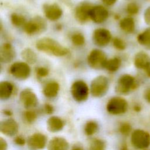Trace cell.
<instances>
[{
    "label": "cell",
    "mask_w": 150,
    "mask_h": 150,
    "mask_svg": "<svg viewBox=\"0 0 150 150\" xmlns=\"http://www.w3.org/2000/svg\"><path fill=\"white\" fill-rule=\"evenodd\" d=\"M36 48L40 52L56 57H62L69 54V49L62 45L56 40L44 37L38 40L35 45Z\"/></svg>",
    "instance_id": "cell-1"
},
{
    "label": "cell",
    "mask_w": 150,
    "mask_h": 150,
    "mask_svg": "<svg viewBox=\"0 0 150 150\" xmlns=\"http://www.w3.org/2000/svg\"><path fill=\"white\" fill-rule=\"evenodd\" d=\"M109 88V82L107 77L103 75L96 77L92 80L90 85V92L95 97H101L104 96Z\"/></svg>",
    "instance_id": "cell-2"
},
{
    "label": "cell",
    "mask_w": 150,
    "mask_h": 150,
    "mask_svg": "<svg viewBox=\"0 0 150 150\" xmlns=\"http://www.w3.org/2000/svg\"><path fill=\"white\" fill-rule=\"evenodd\" d=\"M107 60L105 53L101 50L97 49L91 50L87 58L88 66L91 68L96 70L104 68Z\"/></svg>",
    "instance_id": "cell-3"
},
{
    "label": "cell",
    "mask_w": 150,
    "mask_h": 150,
    "mask_svg": "<svg viewBox=\"0 0 150 150\" xmlns=\"http://www.w3.org/2000/svg\"><path fill=\"white\" fill-rule=\"evenodd\" d=\"M47 28L46 21L40 16H36L28 21L23 26L24 32L28 35H34L45 31Z\"/></svg>",
    "instance_id": "cell-4"
},
{
    "label": "cell",
    "mask_w": 150,
    "mask_h": 150,
    "mask_svg": "<svg viewBox=\"0 0 150 150\" xmlns=\"http://www.w3.org/2000/svg\"><path fill=\"white\" fill-rule=\"evenodd\" d=\"M137 86L138 84L135 78L129 74H125L118 80L115 90L121 94H127L131 90L135 89Z\"/></svg>",
    "instance_id": "cell-5"
},
{
    "label": "cell",
    "mask_w": 150,
    "mask_h": 150,
    "mask_svg": "<svg viewBox=\"0 0 150 150\" xmlns=\"http://www.w3.org/2000/svg\"><path fill=\"white\" fill-rule=\"evenodd\" d=\"M70 91L73 98L78 102L86 100L89 94V88L87 84L81 80H76L72 84Z\"/></svg>",
    "instance_id": "cell-6"
},
{
    "label": "cell",
    "mask_w": 150,
    "mask_h": 150,
    "mask_svg": "<svg viewBox=\"0 0 150 150\" xmlns=\"http://www.w3.org/2000/svg\"><path fill=\"white\" fill-rule=\"evenodd\" d=\"M9 72L16 79L23 80L29 77L30 68L25 62H16L11 65Z\"/></svg>",
    "instance_id": "cell-7"
},
{
    "label": "cell",
    "mask_w": 150,
    "mask_h": 150,
    "mask_svg": "<svg viewBox=\"0 0 150 150\" xmlns=\"http://www.w3.org/2000/svg\"><path fill=\"white\" fill-rule=\"evenodd\" d=\"M93 5L88 1L79 2L74 9V17L81 23H84L90 20V13Z\"/></svg>",
    "instance_id": "cell-8"
},
{
    "label": "cell",
    "mask_w": 150,
    "mask_h": 150,
    "mask_svg": "<svg viewBox=\"0 0 150 150\" xmlns=\"http://www.w3.org/2000/svg\"><path fill=\"white\" fill-rule=\"evenodd\" d=\"M131 140L132 144L139 149L146 148L150 145V135L144 130H135L132 133Z\"/></svg>",
    "instance_id": "cell-9"
},
{
    "label": "cell",
    "mask_w": 150,
    "mask_h": 150,
    "mask_svg": "<svg viewBox=\"0 0 150 150\" xmlns=\"http://www.w3.org/2000/svg\"><path fill=\"white\" fill-rule=\"evenodd\" d=\"M128 108L127 101L120 97L111 98L107 104V111L112 114H120L124 113Z\"/></svg>",
    "instance_id": "cell-10"
},
{
    "label": "cell",
    "mask_w": 150,
    "mask_h": 150,
    "mask_svg": "<svg viewBox=\"0 0 150 150\" xmlns=\"http://www.w3.org/2000/svg\"><path fill=\"white\" fill-rule=\"evenodd\" d=\"M92 38L94 44L100 47H104L111 41V33L107 29L100 28L94 30Z\"/></svg>",
    "instance_id": "cell-11"
},
{
    "label": "cell",
    "mask_w": 150,
    "mask_h": 150,
    "mask_svg": "<svg viewBox=\"0 0 150 150\" xmlns=\"http://www.w3.org/2000/svg\"><path fill=\"white\" fill-rule=\"evenodd\" d=\"M44 14L47 19L55 21L60 19L63 15V10L57 4H45L43 5Z\"/></svg>",
    "instance_id": "cell-12"
},
{
    "label": "cell",
    "mask_w": 150,
    "mask_h": 150,
    "mask_svg": "<svg viewBox=\"0 0 150 150\" xmlns=\"http://www.w3.org/2000/svg\"><path fill=\"white\" fill-rule=\"evenodd\" d=\"M107 9L103 5L93 6L90 11V19L96 23H101L108 18Z\"/></svg>",
    "instance_id": "cell-13"
},
{
    "label": "cell",
    "mask_w": 150,
    "mask_h": 150,
    "mask_svg": "<svg viewBox=\"0 0 150 150\" xmlns=\"http://www.w3.org/2000/svg\"><path fill=\"white\" fill-rule=\"evenodd\" d=\"M20 100L26 108H31L36 106L38 100L35 93L29 88L23 90L19 96Z\"/></svg>",
    "instance_id": "cell-14"
},
{
    "label": "cell",
    "mask_w": 150,
    "mask_h": 150,
    "mask_svg": "<svg viewBox=\"0 0 150 150\" xmlns=\"http://www.w3.org/2000/svg\"><path fill=\"white\" fill-rule=\"evenodd\" d=\"M46 144V137L40 134L35 133L28 140V146L31 150H40L45 148Z\"/></svg>",
    "instance_id": "cell-15"
},
{
    "label": "cell",
    "mask_w": 150,
    "mask_h": 150,
    "mask_svg": "<svg viewBox=\"0 0 150 150\" xmlns=\"http://www.w3.org/2000/svg\"><path fill=\"white\" fill-rule=\"evenodd\" d=\"M15 51L9 43H4L0 49V60L1 63H7L11 62L15 56Z\"/></svg>",
    "instance_id": "cell-16"
},
{
    "label": "cell",
    "mask_w": 150,
    "mask_h": 150,
    "mask_svg": "<svg viewBox=\"0 0 150 150\" xmlns=\"http://www.w3.org/2000/svg\"><path fill=\"white\" fill-rule=\"evenodd\" d=\"M18 130L17 123L13 119H8L1 123V131L7 136L15 135Z\"/></svg>",
    "instance_id": "cell-17"
},
{
    "label": "cell",
    "mask_w": 150,
    "mask_h": 150,
    "mask_svg": "<svg viewBox=\"0 0 150 150\" xmlns=\"http://www.w3.org/2000/svg\"><path fill=\"white\" fill-rule=\"evenodd\" d=\"M134 64L138 69L145 70L150 67V57L145 52H139L134 57Z\"/></svg>",
    "instance_id": "cell-18"
},
{
    "label": "cell",
    "mask_w": 150,
    "mask_h": 150,
    "mask_svg": "<svg viewBox=\"0 0 150 150\" xmlns=\"http://www.w3.org/2000/svg\"><path fill=\"white\" fill-rule=\"evenodd\" d=\"M48 150H68L69 144L61 137H55L51 139L48 144Z\"/></svg>",
    "instance_id": "cell-19"
},
{
    "label": "cell",
    "mask_w": 150,
    "mask_h": 150,
    "mask_svg": "<svg viewBox=\"0 0 150 150\" xmlns=\"http://www.w3.org/2000/svg\"><path fill=\"white\" fill-rule=\"evenodd\" d=\"M60 86L56 81H52L47 83L43 89L44 95L48 98L55 97L59 91Z\"/></svg>",
    "instance_id": "cell-20"
},
{
    "label": "cell",
    "mask_w": 150,
    "mask_h": 150,
    "mask_svg": "<svg viewBox=\"0 0 150 150\" xmlns=\"http://www.w3.org/2000/svg\"><path fill=\"white\" fill-rule=\"evenodd\" d=\"M13 91V84L8 81H3L0 83V98L2 100L8 99Z\"/></svg>",
    "instance_id": "cell-21"
},
{
    "label": "cell",
    "mask_w": 150,
    "mask_h": 150,
    "mask_svg": "<svg viewBox=\"0 0 150 150\" xmlns=\"http://www.w3.org/2000/svg\"><path fill=\"white\" fill-rule=\"evenodd\" d=\"M63 126V121L57 117H52L49 118L47 121V129L50 132H58L62 129Z\"/></svg>",
    "instance_id": "cell-22"
},
{
    "label": "cell",
    "mask_w": 150,
    "mask_h": 150,
    "mask_svg": "<svg viewBox=\"0 0 150 150\" xmlns=\"http://www.w3.org/2000/svg\"><path fill=\"white\" fill-rule=\"evenodd\" d=\"M21 56L25 62L30 64L35 63L38 59L36 53L29 47L23 49L21 53Z\"/></svg>",
    "instance_id": "cell-23"
},
{
    "label": "cell",
    "mask_w": 150,
    "mask_h": 150,
    "mask_svg": "<svg viewBox=\"0 0 150 150\" xmlns=\"http://www.w3.org/2000/svg\"><path fill=\"white\" fill-rule=\"evenodd\" d=\"M120 26L123 31L127 33H132L135 29V22L132 18L126 17L120 21Z\"/></svg>",
    "instance_id": "cell-24"
},
{
    "label": "cell",
    "mask_w": 150,
    "mask_h": 150,
    "mask_svg": "<svg viewBox=\"0 0 150 150\" xmlns=\"http://www.w3.org/2000/svg\"><path fill=\"white\" fill-rule=\"evenodd\" d=\"M121 65V60L120 58L115 57L108 59L105 63L104 68L110 72H115L117 71Z\"/></svg>",
    "instance_id": "cell-25"
},
{
    "label": "cell",
    "mask_w": 150,
    "mask_h": 150,
    "mask_svg": "<svg viewBox=\"0 0 150 150\" xmlns=\"http://www.w3.org/2000/svg\"><path fill=\"white\" fill-rule=\"evenodd\" d=\"M137 41L141 45H150V28L146 29L143 32L138 35Z\"/></svg>",
    "instance_id": "cell-26"
},
{
    "label": "cell",
    "mask_w": 150,
    "mask_h": 150,
    "mask_svg": "<svg viewBox=\"0 0 150 150\" xmlns=\"http://www.w3.org/2000/svg\"><path fill=\"white\" fill-rule=\"evenodd\" d=\"M11 21L12 25L16 27L23 26L26 22L24 16L16 13H12L11 15Z\"/></svg>",
    "instance_id": "cell-27"
},
{
    "label": "cell",
    "mask_w": 150,
    "mask_h": 150,
    "mask_svg": "<svg viewBox=\"0 0 150 150\" xmlns=\"http://www.w3.org/2000/svg\"><path fill=\"white\" fill-rule=\"evenodd\" d=\"M98 124L95 121H90L87 122L85 125L84 132L87 135H92L98 131Z\"/></svg>",
    "instance_id": "cell-28"
},
{
    "label": "cell",
    "mask_w": 150,
    "mask_h": 150,
    "mask_svg": "<svg viewBox=\"0 0 150 150\" xmlns=\"http://www.w3.org/2000/svg\"><path fill=\"white\" fill-rule=\"evenodd\" d=\"M71 40L73 44L76 46H81L85 43V38L84 35L80 33H74L71 38Z\"/></svg>",
    "instance_id": "cell-29"
},
{
    "label": "cell",
    "mask_w": 150,
    "mask_h": 150,
    "mask_svg": "<svg viewBox=\"0 0 150 150\" xmlns=\"http://www.w3.org/2000/svg\"><path fill=\"white\" fill-rule=\"evenodd\" d=\"M105 145L104 141L99 139H93L90 144L89 150H105Z\"/></svg>",
    "instance_id": "cell-30"
},
{
    "label": "cell",
    "mask_w": 150,
    "mask_h": 150,
    "mask_svg": "<svg viewBox=\"0 0 150 150\" xmlns=\"http://www.w3.org/2000/svg\"><path fill=\"white\" fill-rule=\"evenodd\" d=\"M112 45L114 47L118 50H123L126 47L125 42L119 38H114L112 39Z\"/></svg>",
    "instance_id": "cell-31"
},
{
    "label": "cell",
    "mask_w": 150,
    "mask_h": 150,
    "mask_svg": "<svg viewBox=\"0 0 150 150\" xmlns=\"http://www.w3.org/2000/svg\"><path fill=\"white\" fill-rule=\"evenodd\" d=\"M25 120L28 123H32L35 121L37 118V115L35 111H27L25 112L23 114Z\"/></svg>",
    "instance_id": "cell-32"
},
{
    "label": "cell",
    "mask_w": 150,
    "mask_h": 150,
    "mask_svg": "<svg viewBox=\"0 0 150 150\" xmlns=\"http://www.w3.org/2000/svg\"><path fill=\"white\" fill-rule=\"evenodd\" d=\"M139 11L138 6L134 2H131L127 5V11L130 15H135L138 13Z\"/></svg>",
    "instance_id": "cell-33"
},
{
    "label": "cell",
    "mask_w": 150,
    "mask_h": 150,
    "mask_svg": "<svg viewBox=\"0 0 150 150\" xmlns=\"http://www.w3.org/2000/svg\"><path fill=\"white\" fill-rule=\"evenodd\" d=\"M36 74L40 77H45L49 74V70L45 67H38L36 69Z\"/></svg>",
    "instance_id": "cell-34"
},
{
    "label": "cell",
    "mask_w": 150,
    "mask_h": 150,
    "mask_svg": "<svg viewBox=\"0 0 150 150\" xmlns=\"http://www.w3.org/2000/svg\"><path fill=\"white\" fill-rule=\"evenodd\" d=\"M131 131V127L128 123H124L120 126V131L122 134L124 135H128L130 133Z\"/></svg>",
    "instance_id": "cell-35"
},
{
    "label": "cell",
    "mask_w": 150,
    "mask_h": 150,
    "mask_svg": "<svg viewBox=\"0 0 150 150\" xmlns=\"http://www.w3.org/2000/svg\"><path fill=\"white\" fill-rule=\"evenodd\" d=\"M144 20L146 24L150 25V7L147 8L145 12Z\"/></svg>",
    "instance_id": "cell-36"
},
{
    "label": "cell",
    "mask_w": 150,
    "mask_h": 150,
    "mask_svg": "<svg viewBox=\"0 0 150 150\" xmlns=\"http://www.w3.org/2000/svg\"><path fill=\"white\" fill-rule=\"evenodd\" d=\"M44 110L46 113L47 114H52L53 113V111H54V108L53 107V106L49 104H45L44 105Z\"/></svg>",
    "instance_id": "cell-37"
},
{
    "label": "cell",
    "mask_w": 150,
    "mask_h": 150,
    "mask_svg": "<svg viewBox=\"0 0 150 150\" xmlns=\"http://www.w3.org/2000/svg\"><path fill=\"white\" fill-rule=\"evenodd\" d=\"M15 142L18 145H23L25 144V139L22 137H17L14 139Z\"/></svg>",
    "instance_id": "cell-38"
},
{
    "label": "cell",
    "mask_w": 150,
    "mask_h": 150,
    "mask_svg": "<svg viewBox=\"0 0 150 150\" xmlns=\"http://www.w3.org/2000/svg\"><path fill=\"white\" fill-rule=\"evenodd\" d=\"M7 148V144L2 138L0 139V150H6Z\"/></svg>",
    "instance_id": "cell-39"
},
{
    "label": "cell",
    "mask_w": 150,
    "mask_h": 150,
    "mask_svg": "<svg viewBox=\"0 0 150 150\" xmlns=\"http://www.w3.org/2000/svg\"><path fill=\"white\" fill-rule=\"evenodd\" d=\"M117 0H101L102 2L106 6H112L113 5Z\"/></svg>",
    "instance_id": "cell-40"
},
{
    "label": "cell",
    "mask_w": 150,
    "mask_h": 150,
    "mask_svg": "<svg viewBox=\"0 0 150 150\" xmlns=\"http://www.w3.org/2000/svg\"><path fill=\"white\" fill-rule=\"evenodd\" d=\"M145 98L146 101L150 103V88H148L145 93Z\"/></svg>",
    "instance_id": "cell-41"
},
{
    "label": "cell",
    "mask_w": 150,
    "mask_h": 150,
    "mask_svg": "<svg viewBox=\"0 0 150 150\" xmlns=\"http://www.w3.org/2000/svg\"><path fill=\"white\" fill-rule=\"evenodd\" d=\"M71 150H83V149L80 146H77V145H74L73 148L71 149Z\"/></svg>",
    "instance_id": "cell-42"
},
{
    "label": "cell",
    "mask_w": 150,
    "mask_h": 150,
    "mask_svg": "<svg viewBox=\"0 0 150 150\" xmlns=\"http://www.w3.org/2000/svg\"><path fill=\"white\" fill-rule=\"evenodd\" d=\"M145 72H146L147 76L150 77V67H148L147 69H146L145 70Z\"/></svg>",
    "instance_id": "cell-43"
},
{
    "label": "cell",
    "mask_w": 150,
    "mask_h": 150,
    "mask_svg": "<svg viewBox=\"0 0 150 150\" xmlns=\"http://www.w3.org/2000/svg\"><path fill=\"white\" fill-rule=\"evenodd\" d=\"M120 150H128L127 149V146L125 144H123L121 147Z\"/></svg>",
    "instance_id": "cell-44"
},
{
    "label": "cell",
    "mask_w": 150,
    "mask_h": 150,
    "mask_svg": "<svg viewBox=\"0 0 150 150\" xmlns=\"http://www.w3.org/2000/svg\"><path fill=\"white\" fill-rule=\"evenodd\" d=\"M5 114L8 115H11L12 114V112L9 110H6V111H5Z\"/></svg>",
    "instance_id": "cell-45"
},
{
    "label": "cell",
    "mask_w": 150,
    "mask_h": 150,
    "mask_svg": "<svg viewBox=\"0 0 150 150\" xmlns=\"http://www.w3.org/2000/svg\"><path fill=\"white\" fill-rule=\"evenodd\" d=\"M134 110H135V111H139L140 110V107H138V106H135V107H134Z\"/></svg>",
    "instance_id": "cell-46"
}]
</instances>
